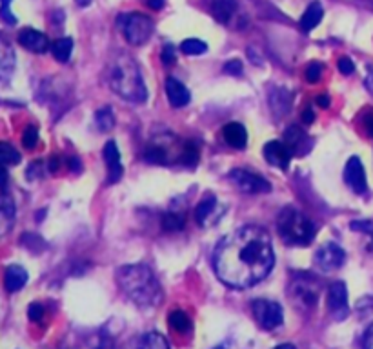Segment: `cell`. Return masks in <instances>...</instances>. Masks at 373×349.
<instances>
[{"instance_id":"cell-41","label":"cell","mask_w":373,"mask_h":349,"mask_svg":"<svg viewBox=\"0 0 373 349\" xmlns=\"http://www.w3.org/2000/svg\"><path fill=\"white\" fill-rule=\"evenodd\" d=\"M363 124H364V129H366V133H368L370 137H373V109H368V112L364 113Z\"/></svg>"},{"instance_id":"cell-47","label":"cell","mask_w":373,"mask_h":349,"mask_svg":"<svg viewBox=\"0 0 373 349\" xmlns=\"http://www.w3.org/2000/svg\"><path fill=\"white\" fill-rule=\"evenodd\" d=\"M70 167H72V171L73 169H75V171H81V164H78V158H72V160H70Z\"/></svg>"},{"instance_id":"cell-12","label":"cell","mask_w":373,"mask_h":349,"mask_svg":"<svg viewBox=\"0 0 373 349\" xmlns=\"http://www.w3.org/2000/svg\"><path fill=\"white\" fill-rule=\"evenodd\" d=\"M292 149L288 144L279 140H271L264 146V158L271 166L281 167V169H288L290 162H292Z\"/></svg>"},{"instance_id":"cell-16","label":"cell","mask_w":373,"mask_h":349,"mask_svg":"<svg viewBox=\"0 0 373 349\" xmlns=\"http://www.w3.org/2000/svg\"><path fill=\"white\" fill-rule=\"evenodd\" d=\"M166 95H168L169 104L173 107H184L186 104H189V101H191L188 87H186L182 82L175 81V78H168V81H166Z\"/></svg>"},{"instance_id":"cell-23","label":"cell","mask_w":373,"mask_h":349,"mask_svg":"<svg viewBox=\"0 0 373 349\" xmlns=\"http://www.w3.org/2000/svg\"><path fill=\"white\" fill-rule=\"evenodd\" d=\"M168 322H169V328L173 329V331H177V333H186V331L189 329V326H191L189 317L184 313V311H180V309H175V311L169 313Z\"/></svg>"},{"instance_id":"cell-1","label":"cell","mask_w":373,"mask_h":349,"mask_svg":"<svg viewBox=\"0 0 373 349\" xmlns=\"http://www.w3.org/2000/svg\"><path fill=\"white\" fill-rule=\"evenodd\" d=\"M275 264L270 233L259 226H242L215 249V273L226 286L246 289L264 280Z\"/></svg>"},{"instance_id":"cell-28","label":"cell","mask_w":373,"mask_h":349,"mask_svg":"<svg viewBox=\"0 0 373 349\" xmlns=\"http://www.w3.org/2000/svg\"><path fill=\"white\" fill-rule=\"evenodd\" d=\"M0 160L4 166H17V164H21V153L4 142V144H0Z\"/></svg>"},{"instance_id":"cell-37","label":"cell","mask_w":373,"mask_h":349,"mask_svg":"<svg viewBox=\"0 0 373 349\" xmlns=\"http://www.w3.org/2000/svg\"><path fill=\"white\" fill-rule=\"evenodd\" d=\"M337 66L343 75H352L353 71H355V64H353L352 59H348V56H341L337 62Z\"/></svg>"},{"instance_id":"cell-45","label":"cell","mask_w":373,"mask_h":349,"mask_svg":"<svg viewBox=\"0 0 373 349\" xmlns=\"http://www.w3.org/2000/svg\"><path fill=\"white\" fill-rule=\"evenodd\" d=\"M148 6L151 8V10L159 11L164 8V0H148Z\"/></svg>"},{"instance_id":"cell-44","label":"cell","mask_w":373,"mask_h":349,"mask_svg":"<svg viewBox=\"0 0 373 349\" xmlns=\"http://www.w3.org/2000/svg\"><path fill=\"white\" fill-rule=\"evenodd\" d=\"M313 118H315V115H313V112L310 109V107H306L304 112H302V120L306 122V124H312Z\"/></svg>"},{"instance_id":"cell-46","label":"cell","mask_w":373,"mask_h":349,"mask_svg":"<svg viewBox=\"0 0 373 349\" xmlns=\"http://www.w3.org/2000/svg\"><path fill=\"white\" fill-rule=\"evenodd\" d=\"M58 167H61V160H58V158H56V157H53L52 158V164H50V171L56 173V169H58Z\"/></svg>"},{"instance_id":"cell-36","label":"cell","mask_w":373,"mask_h":349,"mask_svg":"<svg viewBox=\"0 0 373 349\" xmlns=\"http://www.w3.org/2000/svg\"><path fill=\"white\" fill-rule=\"evenodd\" d=\"M28 317H30V320H33V322H41L42 317H44V306H41V304H31L30 308H28Z\"/></svg>"},{"instance_id":"cell-38","label":"cell","mask_w":373,"mask_h":349,"mask_svg":"<svg viewBox=\"0 0 373 349\" xmlns=\"http://www.w3.org/2000/svg\"><path fill=\"white\" fill-rule=\"evenodd\" d=\"M162 62L166 64V66H171L175 61H177V53H175V47L171 46V44H166L162 50Z\"/></svg>"},{"instance_id":"cell-29","label":"cell","mask_w":373,"mask_h":349,"mask_svg":"<svg viewBox=\"0 0 373 349\" xmlns=\"http://www.w3.org/2000/svg\"><path fill=\"white\" fill-rule=\"evenodd\" d=\"M180 50H182L184 55H189V56L202 55V53L208 51V44L199 41V39H188V41H184L182 44H180Z\"/></svg>"},{"instance_id":"cell-4","label":"cell","mask_w":373,"mask_h":349,"mask_svg":"<svg viewBox=\"0 0 373 349\" xmlns=\"http://www.w3.org/2000/svg\"><path fill=\"white\" fill-rule=\"evenodd\" d=\"M277 231L290 246H308L315 238V226L299 209L288 206L277 217Z\"/></svg>"},{"instance_id":"cell-13","label":"cell","mask_w":373,"mask_h":349,"mask_svg":"<svg viewBox=\"0 0 373 349\" xmlns=\"http://www.w3.org/2000/svg\"><path fill=\"white\" fill-rule=\"evenodd\" d=\"M104 160L107 166V177H109V184L118 182L122 177V162H120V151L115 140H107L104 146Z\"/></svg>"},{"instance_id":"cell-30","label":"cell","mask_w":373,"mask_h":349,"mask_svg":"<svg viewBox=\"0 0 373 349\" xmlns=\"http://www.w3.org/2000/svg\"><path fill=\"white\" fill-rule=\"evenodd\" d=\"M140 348H155V349H160V348H169L168 340L164 339L160 333H146L142 335V339H140Z\"/></svg>"},{"instance_id":"cell-21","label":"cell","mask_w":373,"mask_h":349,"mask_svg":"<svg viewBox=\"0 0 373 349\" xmlns=\"http://www.w3.org/2000/svg\"><path fill=\"white\" fill-rule=\"evenodd\" d=\"M270 104L273 113H275L277 116H282L290 109L292 95H290V92H286L284 87H275V89L270 93Z\"/></svg>"},{"instance_id":"cell-3","label":"cell","mask_w":373,"mask_h":349,"mask_svg":"<svg viewBox=\"0 0 373 349\" xmlns=\"http://www.w3.org/2000/svg\"><path fill=\"white\" fill-rule=\"evenodd\" d=\"M107 82H109L113 93L122 96L124 101L140 104L148 98V89L144 84L140 67L131 56L120 55L111 62L109 71H107Z\"/></svg>"},{"instance_id":"cell-42","label":"cell","mask_w":373,"mask_h":349,"mask_svg":"<svg viewBox=\"0 0 373 349\" xmlns=\"http://www.w3.org/2000/svg\"><path fill=\"white\" fill-rule=\"evenodd\" d=\"M364 86L368 87V92L373 95V67H370L368 70V75H366V78H364Z\"/></svg>"},{"instance_id":"cell-32","label":"cell","mask_w":373,"mask_h":349,"mask_svg":"<svg viewBox=\"0 0 373 349\" xmlns=\"http://www.w3.org/2000/svg\"><path fill=\"white\" fill-rule=\"evenodd\" d=\"M304 140H306V133H302L301 127H297V126L288 127L286 142H288V146H290V149H292V151L295 149V147L301 146Z\"/></svg>"},{"instance_id":"cell-26","label":"cell","mask_w":373,"mask_h":349,"mask_svg":"<svg viewBox=\"0 0 373 349\" xmlns=\"http://www.w3.org/2000/svg\"><path fill=\"white\" fill-rule=\"evenodd\" d=\"M199 158H200V155H199L197 146L191 144V142H186L184 146H182V149H180L179 162H182L188 167H195L197 166V162H199Z\"/></svg>"},{"instance_id":"cell-17","label":"cell","mask_w":373,"mask_h":349,"mask_svg":"<svg viewBox=\"0 0 373 349\" xmlns=\"http://www.w3.org/2000/svg\"><path fill=\"white\" fill-rule=\"evenodd\" d=\"M28 282V271L19 264H13L6 269L4 273V288L8 293H17L21 291Z\"/></svg>"},{"instance_id":"cell-22","label":"cell","mask_w":373,"mask_h":349,"mask_svg":"<svg viewBox=\"0 0 373 349\" xmlns=\"http://www.w3.org/2000/svg\"><path fill=\"white\" fill-rule=\"evenodd\" d=\"M72 51H73V39H70V36H66V39H58V41L52 44L53 56H55L58 62H62V64H66V62L70 61Z\"/></svg>"},{"instance_id":"cell-10","label":"cell","mask_w":373,"mask_h":349,"mask_svg":"<svg viewBox=\"0 0 373 349\" xmlns=\"http://www.w3.org/2000/svg\"><path fill=\"white\" fill-rule=\"evenodd\" d=\"M319 297V286L313 284L312 279H304L299 280L297 279L293 282L292 293H290V299L297 304L299 309H313L315 304H317Z\"/></svg>"},{"instance_id":"cell-27","label":"cell","mask_w":373,"mask_h":349,"mask_svg":"<svg viewBox=\"0 0 373 349\" xmlns=\"http://www.w3.org/2000/svg\"><path fill=\"white\" fill-rule=\"evenodd\" d=\"M144 158H146L149 164H168V153H166V147L159 146V144H151V146L146 147Z\"/></svg>"},{"instance_id":"cell-31","label":"cell","mask_w":373,"mask_h":349,"mask_svg":"<svg viewBox=\"0 0 373 349\" xmlns=\"http://www.w3.org/2000/svg\"><path fill=\"white\" fill-rule=\"evenodd\" d=\"M15 70V55L11 53L10 47H6L4 55H2V62H0V71H2V81L8 82L11 76V71Z\"/></svg>"},{"instance_id":"cell-19","label":"cell","mask_w":373,"mask_h":349,"mask_svg":"<svg viewBox=\"0 0 373 349\" xmlns=\"http://www.w3.org/2000/svg\"><path fill=\"white\" fill-rule=\"evenodd\" d=\"M322 15H324V10H322V4L319 0H313L312 4L308 6V10L304 11V15L301 19V28L302 31H312L315 30L322 21Z\"/></svg>"},{"instance_id":"cell-34","label":"cell","mask_w":373,"mask_h":349,"mask_svg":"<svg viewBox=\"0 0 373 349\" xmlns=\"http://www.w3.org/2000/svg\"><path fill=\"white\" fill-rule=\"evenodd\" d=\"M2 215L6 220L15 218V200L8 195V189H4V195H2Z\"/></svg>"},{"instance_id":"cell-9","label":"cell","mask_w":373,"mask_h":349,"mask_svg":"<svg viewBox=\"0 0 373 349\" xmlns=\"http://www.w3.org/2000/svg\"><path fill=\"white\" fill-rule=\"evenodd\" d=\"M344 258H346V253H344V249L341 248L339 244L326 242L317 249V253H315V264H317L322 271L332 273V271H337V269L343 266Z\"/></svg>"},{"instance_id":"cell-8","label":"cell","mask_w":373,"mask_h":349,"mask_svg":"<svg viewBox=\"0 0 373 349\" xmlns=\"http://www.w3.org/2000/svg\"><path fill=\"white\" fill-rule=\"evenodd\" d=\"M328 311L335 320H344L350 315V306H348V288L344 282H333L328 289L326 299Z\"/></svg>"},{"instance_id":"cell-14","label":"cell","mask_w":373,"mask_h":349,"mask_svg":"<svg viewBox=\"0 0 373 349\" xmlns=\"http://www.w3.org/2000/svg\"><path fill=\"white\" fill-rule=\"evenodd\" d=\"M19 44L26 47V50L36 53V55H42V53H46V51L52 47L46 35H42L41 31L31 30V28H24V30L19 33Z\"/></svg>"},{"instance_id":"cell-6","label":"cell","mask_w":373,"mask_h":349,"mask_svg":"<svg viewBox=\"0 0 373 349\" xmlns=\"http://www.w3.org/2000/svg\"><path fill=\"white\" fill-rule=\"evenodd\" d=\"M251 309H253V317L259 322L262 329H271L279 328L282 324V320H284V313H282L281 304L271 302V300H253L251 304Z\"/></svg>"},{"instance_id":"cell-20","label":"cell","mask_w":373,"mask_h":349,"mask_svg":"<svg viewBox=\"0 0 373 349\" xmlns=\"http://www.w3.org/2000/svg\"><path fill=\"white\" fill-rule=\"evenodd\" d=\"M237 10L235 0H213L211 2V13H213L215 21L220 24H228Z\"/></svg>"},{"instance_id":"cell-48","label":"cell","mask_w":373,"mask_h":349,"mask_svg":"<svg viewBox=\"0 0 373 349\" xmlns=\"http://www.w3.org/2000/svg\"><path fill=\"white\" fill-rule=\"evenodd\" d=\"M75 2H77V4L81 6V8H86V6L92 4V0H75Z\"/></svg>"},{"instance_id":"cell-5","label":"cell","mask_w":373,"mask_h":349,"mask_svg":"<svg viewBox=\"0 0 373 349\" xmlns=\"http://www.w3.org/2000/svg\"><path fill=\"white\" fill-rule=\"evenodd\" d=\"M118 30L131 46H142L153 35V21L142 13H122L117 19Z\"/></svg>"},{"instance_id":"cell-39","label":"cell","mask_w":373,"mask_h":349,"mask_svg":"<svg viewBox=\"0 0 373 349\" xmlns=\"http://www.w3.org/2000/svg\"><path fill=\"white\" fill-rule=\"evenodd\" d=\"M224 71L228 73V75H242V62L240 61H228L224 64Z\"/></svg>"},{"instance_id":"cell-24","label":"cell","mask_w":373,"mask_h":349,"mask_svg":"<svg viewBox=\"0 0 373 349\" xmlns=\"http://www.w3.org/2000/svg\"><path fill=\"white\" fill-rule=\"evenodd\" d=\"M95 124L100 131H111L115 127V115H113L111 107L104 106L103 109H98L95 113Z\"/></svg>"},{"instance_id":"cell-7","label":"cell","mask_w":373,"mask_h":349,"mask_svg":"<svg viewBox=\"0 0 373 349\" xmlns=\"http://www.w3.org/2000/svg\"><path fill=\"white\" fill-rule=\"evenodd\" d=\"M230 180L239 187L242 193H270L271 184L268 182L266 178H262L261 175H255V173L246 171V169H233L230 171Z\"/></svg>"},{"instance_id":"cell-18","label":"cell","mask_w":373,"mask_h":349,"mask_svg":"<svg viewBox=\"0 0 373 349\" xmlns=\"http://www.w3.org/2000/svg\"><path fill=\"white\" fill-rule=\"evenodd\" d=\"M222 137L224 140L230 144L231 147H237V149H244L246 142H248V133H246V127L239 122H230L222 127Z\"/></svg>"},{"instance_id":"cell-25","label":"cell","mask_w":373,"mask_h":349,"mask_svg":"<svg viewBox=\"0 0 373 349\" xmlns=\"http://www.w3.org/2000/svg\"><path fill=\"white\" fill-rule=\"evenodd\" d=\"M186 226V217L182 213H164L162 217V228L164 231H180Z\"/></svg>"},{"instance_id":"cell-35","label":"cell","mask_w":373,"mask_h":349,"mask_svg":"<svg viewBox=\"0 0 373 349\" xmlns=\"http://www.w3.org/2000/svg\"><path fill=\"white\" fill-rule=\"evenodd\" d=\"M322 70H324V67H322V64H319V62H312V64L306 67V73H304L306 81L310 82V84H317V82L321 81Z\"/></svg>"},{"instance_id":"cell-43","label":"cell","mask_w":373,"mask_h":349,"mask_svg":"<svg viewBox=\"0 0 373 349\" xmlns=\"http://www.w3.org/2000/svg\"><path fill=\"white\" fill-rule=\"evenodd\" d=\"M317 106L322 107V109H326L330 106V96L328 95H319L317 96Z\"/></svg>"},{"instance_id":"cell-2","label":"cell","mask_w":373,"mask_h":349,"mask_svg":"<svg viewBox=\"0 0 373 349\" xmlns=\"http://www.w3.org/2000/svg\"><path fill=\"white\" fill-rule=\"evenodd\" d=\"M118 288L138 308H155L162 300V288L155 279L153 271L144 264H129L117 269L115 273Z\"/></svg>"},{"instance_id":"cell-11","label":"cell","mask_w":373,"mask_h":349,"mask_svg":"<svg viewBox=\"0 0 373 349\" xmlns=\"http://www.w3.org/2000/svg\"><path fill=\"white\" fill-rule=\"evenodd\" d=\"M344 182L352 187L353 193L364 195L368 191V182H366V171L359 157H352L344 167Z\"/></svg>"},{"instance_id":"cell-33","label":"cell","mask_w":373,"mask_h":349,"mask_svg":"<svg viewBox=\"0 0 373 349\" xmlns=\"http://www.w3.org/2000/svg\"><path fill=\"white\" fill-rule=\"evenodd\" d=\"M22 144L28 149H35V146L39 144V129L35 126H28L22 133Z\"/></svg>"},{"instance_id":"cell-40","label":"cell","mask_w":373,"mask_h":349,"mask_svg":"<svg viewBox=\"0 0 373 349\" xmlns=\"http://www.w3.org/2000/svg\"><path fill=\"white\" fill-rule=\"evenodd\" d=\"M10 4H11V0H2V19H4L8 24H17V17L13 15L10 11Z\"/></svg>"},{"instance_id":"cell-15","label":"cell","mask_w":373,"mask_h":349,"mask_svg":"<svg viewBox=\"0 0 373 349\" xmlns=\"http://www.w3.org/2000/svg\"><path fill=\"white\" fill-rule=\"evenodd\" d=\"M217 211H219V202H217V198H215L213 195H208V197L200 200L197 209H195V220H197V224L202 226V228H208V226L217 222V220H213L215 213Z\"/></svg>"}]
</instances>
